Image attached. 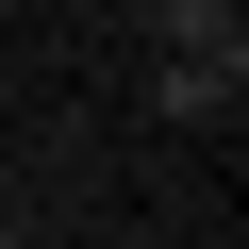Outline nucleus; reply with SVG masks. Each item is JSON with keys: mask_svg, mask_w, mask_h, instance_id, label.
I'll list each match as a JSON object with an SVG mask.
<instances>
[{"mask_svg": "<svg viewBox=\"0 0 249 249\" xmlns=\"http://www.w3.org/2000/svg\"><path fill=\"white\" fill-rule=\"evenodd\" d=\"M166 50H183V67H166V100H183V116H216V100L249 83V34L216 17V0H183V17H166Z\"/></svg>", "mask_w": 249, "mask_h": 249, "instance_id": "obj_1", "label": "nucleus"}]
</instances>
